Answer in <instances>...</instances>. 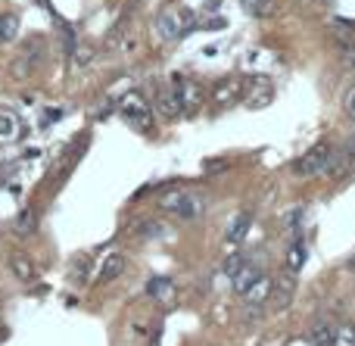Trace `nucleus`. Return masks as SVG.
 <instances>
[{
    "label": "nucleus",
    "instance_id": "nucleus-11",
    "mask_svg": "<svg viewBox=\"0 0 355 346\" xmlns=\"http://www.w3.org/2000/svg\"><path fill=\"white\" fill-rule=\"evenodd\" d=\"M156 112H159L162 119H178V116H181V112H184L181 97H178L175 85L159 87V91H156Z\"/></svg>",
    "mask_w": 355,
    "mask_h": 346
},
{
    "label": "nucleus",
    "instance_id": "nucleus-4",
    "mask_svg": "<svg viewBox=\"0 0 355 346\" xmlns=\"http://www.w3.org/2000/svg\"><path fill=\"white\" fill-rule=\"evenodd\" d=\"M119 112H122L125 122L141 131H147L150 125H153V110H150V103L141 94H125V97L119 100Z\"/></svg>",
    "mask_w": 355,
    "mask_h": 346
},
{
    "label": "nucleus",
    "instance_id": "nucleus-10",
    "mask_svg": "<svg viewBox=\"0 0 355 346\" xmlns=\"http://www.w3.org/2000/svg\"><path fill=\"white\" fill-rule=\"evenodd\" d=\"M352 168H355V153H352V147L331 150V159H327L324 175H331V178H346Z\"/></svg>",
    "mask_w": 355,
    "mask_h": 346
},
{
    "label": "nucleus",
    "instance_id": "nucleus-15",
    "mask_svg": "<svg viewBox=\"0 0 355 346\" xmlns=\"http://www.w3.org/2000/svg\"><path fill=\"white\" fill-rule=\"evenodd\" d=\"M250 225H252V212H237V216L231 218V225H227V231H225V241L240 243L246 237V231H250Z\"/></svg>",
    "mask_w": 355,
    "mask_h": 346
},
{
    "label": "nucleus",
    "instance_id": "nucleus-18",
    "mask_svg": "<svg viewBox=\"0 0 355 346\" xmlns=\"http://www.w3.org/2000/svg\"><path fill=\"white\" fill-rule=\"evenodd\" d=\"M240 6L256 19H268V16H275V10H277L275 0H240Z\"/></svg>",
    "mask_w": 355,
    "mask_h": 346
},
{
    "label": "nucleus",
    "instance_id": "nucleus-26",
    "mask_svg": "<svg viewBox=\"0 0 355 346\" xmlns=\"http://www.w3.org/2000/svg\"><path fill=\"white\" fill-rule=\"evenodd\" d=\"M340 60H343V66H355V41L340 44Z\"/></svg>",
    "mask_w": 355,
    "mask_h": 346
},
{
    "label": "nucleus",
    "instance_id": "nucleus-21",
    "mask_svg": "<svg viewBox=\"0 0 355 346\" xmlns=\"http://www.w3.org/2000/svg\"><path fill=\"white\" fill-rule=\"evenodd\" d=\"M302 262H306V243L302 241H293L287 250V268H293V272H300Z\"/></svg>",
    "mask_w": 355,
    "mask_h": 346
},
{
    "label": "nucleus",
    "instance_id": "nucleus-28",
    "mask_svg": "<svg viewBox=\"0 0 355 346\" xmlns=\"http://www.w3.org/2000/svg\"><path fill=\"white\" fill-rule=\"evenodd\" d=\"M72 56H75V62H78V66H85V62H91V47H75L72 50Z\"/></svg>",
    "mask_w": 355,
    "mask_h": 346
},
{
    "label": "nucleus",
    "instance_id": "nucleus-22",
    "mask_svg": "<svg viewBox=\"0 0 355 346\" xmlns=\"http://www.w3.org/2000/svg\"><path fill=\"white\" fill-rule=\"evenodd\" d=\"M309 340H312L315 346H334V331L327 328L324 322H318L312 331H309Z\"/></svg>",
    "mask_w": 355,
    "mask_h": 346
},
{
    "label": "nucleus",
    "instance_id": "nucleus-3",
    "mask_svg": "<svg viewBox=\"0 0 355 346\" xmlns=\"http://www.w3.org/2000/svg\"><path fill=\"white\" fill-rule=\"evenodd\" d=\"M327 159H331V147H327V144H315V147H309L300 159H293V175L296 178H315V175H324Z\"/></svg>",
    "mask_w": 355,
    "mask_h": 346
},
{
    "label": "nucleus",
    "instance_id": "nucleus-12",
    "mask_svg": "<svg viewBox=\"0 0 355 346\" xmlns=\"http://www.w3.org/2000/svg\"><path fill=\"white\" fill-rule=\"evenodd\" d=\"M268 300H271V278L262 275V278L243 293V303H246V309H262Z\"/></svg>",
    "mask_w": 355,
    "mask_h": 346
},
{
    "label": "nucleus",
    "instance_id": "nucleus-5",
    "mask_svg": "<svg viewBox=\"0 0 355 346\" xmlns=\"http://www.w3.org/2000/svg\"><path fill=\"white\" fill-rule=\"evenodd\" d=\"M293 293H296L293 268H284L277 278H271V306H275V309H287V306L293 303Z\"/></svg>",
    "mask_w": 355,
    "mask_h": 346
},
{
    "label": "nucleus",
    "instance_id": "nucleus-1",
    "mask_svg": "<svg viewBox=\"0 0 355 346\" xmlns=\"http://www.w3.org/2000/svg\"><path fill=\"white\" fill-rule=\"evenodd\" d=\"M159 209L168 212V216L175 218H184V222H193V218L202 216V209H206V203H202V197H196V193H166V197H159Z\"/></svg>",
    "mask_w": 355,
    "mask_h": 346
},
{
    "label": "nucleus",
    "instance_id": "nucleus-23",
    "mask_svg": "<svg viewBox=\"0 0 355 346\" xmlns=\"http://www.w3.org/2000/svg\"><path fill=\"white\" fill-rule=\"evenodd\" d=\"M334 346H355V328L343 325L340 331H334Z\"/></svg>",
    "mask_w": 355,
    "mask_h": 346
},
{
    "label": "nucleus",
    "instance_id": "nucleus-7",
    "mask_svg": "<svg viewBox=\"0 0 355 346\" xmlns=\"http://www.w3.org/2000/svg\"><path fill=\"white\" fill-rule=\"evenodd\" d=\"M172 85H175L178 97H181L184 112H196V110L202 106V100H206V91H202V87L196 85V81H190V78H181V75H175Z\"/></svg>",
    "mask_w": 355,
    "mask_h": 346
},
{
    "label": "nucleus",
    "instance_id": "nucleus-6",
    "mask_svg": "<svg viewBox=\"0 0 355 346\" xmlns=\"http://www.w3.org/2000/svg\"><path fill=\"white\" fill-rule=\"evenodd\" d=\"M37 60H41V44H35V41L25 44V47L16 53V60L10 62V75L12 78H19V81H25L28 75H35Z\"/></svg>",
    "mask_w": 355,
    "mask_h": 346
},
{
    "label": "nucleus",
    "instance_id": "nucleus-19",
    "mask_svg": "<svg viewBox=\"0 0 355 346\" xmlns=\"http://www.w3.org/2000/svg\"><path fill=\"white\" fill-rule=\"evenodd\" d=\"M246 100H250L252 110H262V106H268L271 103V85L265 78H259L256 85H252V91H250V97H246Z\"/></svg>",
    "mask_w": 355,
    "mask_h": 346
},
{
    "label": "nucleus",
    "instance_id": "nucleus-27",
    "mask_svg": "<svg viewBox=\"0 0 355 346\" xmlns=\"http://www.w3.org/2000/svg\"><path fill=\"white\" fill-rule=\"evenodd\" d=\"M137 234H141V237H153V234H162V228H159V222H141Z\"/></svg>",
    "mask_w": 355,
    "mask_h": 346
},
{
    "label": "nucleus",
    "instance_id": "nucleus-17",
    "mask_svg": "<svg viewBox=\"0 0 355 346\" xmlns=\"http://www.w3.org/2000/svg\"><path fill=\"white\" fill-rule=\"evenodd\" d=\"M10 272L16 275L22 284H31V281H37V268H35V262L31 259H25V256H10Z\"/></svg>",
    "mask_w": 355,
    "mask_h": 346
},
{
    "label": "nucleus",
    "instance_id": "nucleus-14",
    "mask_svg": "<svg viewBox=\"0 0 355 346\" xmlns=\"http://www.w3.org/2000/svg\"><path fill=\"white\" fill-rule=\"evenodd\" d=\"M147 297L156 300V303H172L175 300V281L172 278H150L147 281Z\"/></svg>",
    "mask_w": 355,
    "mask_h": 346
},
{
    "label": "nucleus",
    "instance_id": "nucleus-8",
    "mask_svg": "<svg viewBox=\"0 0 355 346\" xmlns=\"http://www.w3.org/2000/svg\"><path fill=\"white\" fill-rule=\"evenodd\" d=\"M25 135V122L16 110L0 106V144H16Z\"/></svg>",
    "mask_w": 355,
    "mask_h": 346
},
{
    "label": "nucleus",
    "instance_id": "nucleus-13",
    "mask_svg": "<svg viewBox=\"0 0 355 346\" xmlns=\"http://www.w3.org/2000/svg\"><path fill=\"white\" fill-rule=\"evenodd\" d=\"M262 275H265V272L256 266V262H250V259H246V262H243V268H240V272L231 278V284H234V291H237L240 297H243V293L250 291V287L256 284L259 278H262Z\"/></svg>",
    "mask_w": 355,
    "mask_h": 346
},
{
    "label": "nucleus",
    "instance_id": "nucleus-2",
    "mask_svg": "<svg viewBox=\"0 0 355 346\" xmlns=\"http://www.w3.org/2000/svg\"><path fill=\"white\" fill-rule=\"evenodd\" d=\"M193 28V12L190 10H162L159 19H156V35L162 37V41H175V37L187 35V31Z\"/></svg>",
    "mask_w": 355,
    "mask_h": 346
},
{
    "label": "nucleus",
    "instance_id": "nucleus-9",
    "mask_svg": "<svg viewBox=\"0 0 355 346\" xmlns=\"http://www.w3.org/2000/svg\"><path fill=\"white\" fill-rule=\"evenodd\" d=\"M243 87H246V81L240 78V75H231V78H225V81H218V85H215L212 100L218 106H231V103H237V100L243 97Z\"/></svg>",
    "mask_w": 355,
    "mask_h": 346
},
{
    "label": "nucleus",
    "instance_id": "nucleus-25",
    "mask_svg": "<svg viewBox=\"0 0 355 346\" xmlns=\"http://www.w3.org/2000/svg\"><path fill=\"white\" fill-rule=\"evenodd\" d=\"M31 222H35V212H31V209H25L22 216L16 218V231H19V234H28V231L35 228V225H31Z\"/></svg>",
    "mask_w": 355,
    "mask_h": 346
},
{
    "label": "nucleus",
    "instance_id": "nucleus-20",
    "mask_svg": "<svg viewBox=\"0 0 355 346\" xmlns=\"http://www.w3.org/2000/svg\"><path fill=\"white\" fill-rule=\"evenodd\" d=\"M16 35H19V16L16 12H3L0 16V41L10 44Z\"/></svg>",
    "mask_w": 355,
    "mask_h": 346
},
{
    "label": "nucleus",
    "instance_id": "nucleus-30",
    "mask_svg": "<svg viewBox=\"0 0 355 346\" xmlns=\"http://www.w3.org/2000/svg\"><path fill=\"white\" fill-rule=\"evenodd\" d=\"M349 268H355V256H352V259H349Z\"/></svg>",
    "mask_w": 355,
    "mask_h": 346
},
{
    "label": "nucleus",
    "instance_id": "nucleus-29",
    "mask_svg": "<svg viewBox=\"0 0 355 346\" xmlns=\"http://www.w3.org/2000/svg\"><path fill=\"white\" fill-rule=\"evenodd\" d=\"M343 110L349 112V116L355 119V87H349V91L343 94Z\"/></svg>",
    "mask_w": 355,
    "mask_h": 346
},
{
    "label": "nucleus",
    "instance_id": "nucleus-24",
    "mask_svg": "<svg viewBox=\"0 0 355 346\" xmlns=\"http://www.w3.org/2000/svg\"><path fill=\"white\" fill-rule=\"evenodd\" d=\"M243 262H246L243 253H231V256H227V259H225V275H227V278H234V275L243 268Z\"/></svg>",
    "mask_w": 355,
    "mask_h": 346
},
{
    "label": "nucleus",
    "instance_id": "nucleus-16",
    "mask_svg": "<svg viewBox=\"0 0 355 346\" xmlns=\"http://www.w3.org/2000/svg\"><path fill=\"white\" fill-rule=\"evenodd\" d=\"M122 272H125V256L122 253H110L103 259V266H100L97 281H100V284H110V281H116Z\"/></svg>",
    "mask_w": 355,
    "mask_h": 346
}]
</instances>
